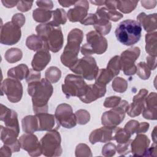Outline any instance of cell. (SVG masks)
<instances>
[{"label": "cell", "mask_w": 157, "mask_h": 157, "mask_svg": "<svg viewBox=\"0 0 157 157\" xmlns=\"http://www.w3.org/2000/svg\"><path fill=\"white\" fill-rule=\"evenodd\" d=\"M33 2V1H18L17 7L18 10L25 12L28 11L32 7Z\"/></svg>", "instance_id": "52"}, {"label": "cell", "mask_w": 157, "mask_h": 157, "mask_svg": "<svg viewBox=\"0 0 157 157\" xmlns=\"http://www.w3.org/2000/svg\"><path fill=\"white\" fill-rule=\"evenodd\" d=\"M53 11L37 8L33 10V17L34 20L39 23H44L48 21L52 17Z\"/></svg>", "instance_id": "30"}, {"label": "cell", "mask_w": 157, "mask_h": 157, "mask_svg": "<svg viewBox=\"0 0 157 157\" xmlns=\"http://www.w3.org/2000/svg\"><path fill=\"white\" fill-rule=\"evenodd\" d=\"M131 135L123 128L115 127L113 129V140H116L118 144H124L127 142L131 137Z\"/></svg>", "instance_id": "38"}, {"label": "cell", "mask_w": 157, "mask_h": 157, "mask_svg": "<svg viewBox=\"0 0 157 157\" xmlns=\"http://www.w3.org/2000/svg\"><path fill=\"white\" fill-rule=\"evenodd\" d=\"M128 82L120 77H115L112 83L113 90L118 93H124L128 88Z\"/></svg>", "instance_id": "41"}, {"label": "cell", "mask_w": 157, "mask_h": 157, "mask_svg": "<svg viewBox=\"0 0 157 157\" xmlns=\"http://www.w3.org/2000/svg\"><path fill=\"white\" fill-rule=\"evenodd\" d=\"M148 90L146 89H140L139 93L133 97L132 101H144L148 95Z\"/></svg>", "instance_id": "54"}, {"label": "cell", "mask_w": 157, "mask_h": 157, "mask_svg": "<svg viewBox=\"0 0 157 157\" xmlns=\"http://www.w3.org/2000/svg\"><path fill=\"white\" fill-rule=\"evenodd\" d=\"M53 92V87L46 78L28 83V93L32 98L33 111L35 114L48 112V102Z\"/></svg>", "instance_id": "1"}, {"label": "cell", "mask_w": 157, "mask_h": 157, "mask_svg": "<svg viewBox=\"0 0 157 157\" xmlns=\"http://www.w3.org/2000/svg\"><path fill=\"white\" fill-rule=\"evenodd\" d=\"M75 117L77 119V123L79 124H85L90 120V113L85 109H80L76 111Z\"/></svg>", "instance_id": "43"}, {"label": "cell", "mask_w": 157, "mask_h": 157, "mask_svg": "<svg viewBox=\"0 0 157 157\" xmlns=\"http://www.w3.org/2000/svg\"><path fill=\"white\" fill-rule=\"evenodd\" d=\"M29 72V69L28 66L25 64H21L10 69L7 71V76L9 78H15L20 81L26 78Z\"/></svg>", "instance_id": "26"}, {"label": "cell", "mask_w": 157, "mask_h": 157, "mask_svg": "<svg viewBox=\"0 0 157 157\" xmlns=\"http://www.w3.org/2000/svg\"><path fill=\"white\" fill-rule=\"evenodd\" d=\"M139 122L135 120H131L129 121L124 127V129L131 135H133L136 133L138 127H139Z\"/></svg>", "instance_id": "48"}, {"label": "cell", "mask_w": 157, "mask_h": 157, "mask_svg": "<svg viewBox=\"0 0 157 157\" xmlns=\"http://www.w3.org/2000/svg\"><path fill=\"white\" fill-rule=\"evenodd\" d=\"M55 116L60 126L67 129L74 128L77 124L75 115L73 113L72 107L66 103L58 105L55 112Z\"/></svg>", "instance_id": "10"}, {"label": "cell", "mask_w": 157, "mask_h": 157, "mask_svg": "<svg viewBox=\"0 0 157 157\" xmlns=\"http://www.w3.org/2000/svg\"><path fill=\"white\" fill-rule=\"evenodd\" d=\"M157 145L156 143L153 142L150 147H148L145 154V156H154L156 157V151H157Z\"/></svg>", "instance_id": "57"}, {"label": "cell", "mask_w": 157, "mask_h": 157, "mask_svg": "<svg viewBox=\"0 0 157 157\" xmlns=\"http://www.w3.org/2000/svg\"><path fill=\"white\" fill-rule=\"evenodd\" d=\"M61 77V71L56 66H50L45 71V78L51 83H55L58 82Z\"/></svg>", "instance_id": "37"}, {"label": "cell", "mask_w": 157, "mask_h": 157, "mask_svg": "<svg viewBox=\"0 0 157 157\" xmlns=\"http://www.w3.org/2000/svg\"><path fill=\"white\" fill-rule=\"evenodd\" d=\"M105 5L109 9L117 10V1H105Z\"/></svg>", "instance_id": "61"}, {"label": "cell", "mask_w": 157, "mask_h": 157, "mask_svg": "<svg viewBox=\"0 0 157 157\" xmlns=\"http://www.w3.org/2000/svg\"><path fill=\"white\" fill-rule=\"evenodd\" d=\"M145 50L151 56H156L157 55V32L148 33L145 35Z\"/></svg>", "instance_id": "27"}, {"label": "cell", "mask_w": 157, "mask_h": 157, "mask_svg": "<svg viewBox=\"0 0 157 157\" xmlns=\"http://www.w3.org/2000/svg\"><path fill=\"white\" fill-rule=\"evenodd\" d=\"M76 1H58V3L64 7H68L74 5Z\"/></svg>", "instance_id": "62"}, {"label": "cell", "mask_w": 157, "mask_h": 157, "mask_svg": "<svg viewBox=\"0 0 157 157\" xmlns=\"http://www.w3.org/2000/svg\"><path fill=\"white\" fill-rule=\"evenodd\" d=\"M147 65L150 70H155L156 67V56L148 55L147 56Z\"/></svg>", "instance_id": "55"}, {"label": "cell", "mask_w": 157, "mask_h": 157, "mask_svg": "<svg viewBox=\"0 0 157 157\" xmlns=\"http://www.w3.org/2000/svg\"><path fill=\"white\" fill-rule=\"evenodd\" d=\"M61 136L57 130L49 131L40 139L42 154L45 156H60L63 152Z\"/></svg>", "instance_id": "4"}, {"label": "cell", "mask_w": 157, "mask_h": 157, "mask_svg": "<svg viewBox=\"0 0 157 157\" xmlns=\"http://www.w3.org/2000/svg\"><path fill=\"white\" fill-rule=\"evenodd\" d=\"M23 53L20 48H11L8 49L4 55L6 60L9 63H15L21 59Z\"/></svg>", "instance_id": "36"}, {"label": "cell", "mask_w": 157, "mask_h": 157, "mask_svg": "<svg viewBox=\"0 0 157 157\" xmlns=\"http://www.w3.org/2000/svg\"><path fill=\"white\" fill-rule=\"evenodd\" d=\"M38 121V131L58 130L60 124L54 115L47 112L35 114Z\"/></svg>", "instance_id": "16"}, {"label": "cell", "mask_w": 157, "mask_h": 157, "mask_svg": "<svg viewBox=\"0 0 157 157\" xmlns=\"http://www.w3.org/2000/svg\"><path fill=\"white\" fill-rule=\"evenodd\" d=\"M145 106V101H132L131 104H129L126 113L131 117L139 116L143 111Z\"/></svg>", "instance_id": "34"}, {"label": "cell", "mask_w": 157, "mask_h": 157, "mask_svg": "<svg viewBox=\"0 0 157 157\" xmlns=\"http://www.w3.org/2000/svg\"><path fill=\"white\" fill-rule=\"evenodd\" d=\"M151 137H152L153 142L156 143V139H157V137H156V126H155V128L151 132Z\"/></svg>", "instance_id": "63"}, {"label": "cell", "mask_w": 157, "mask_h": 157, "mask_svg": "<svg viewBox=\"0 0 157 157\" xmlns=\"http://www.w3.org/2000/svg\"><path fill=\"white\" fill-rule=\"evenodd\" d=\"M75 156H92L91 151L90 147L85 144H79L75 148Z\"/></svg>", "instance_id": "44"}, {"label": "cell", "mask_w": 157, "mask_h": 157, "mask_svg": "<svg viewBox=\"0 0 157 157\" xmlns=\"http://www.w3.org/2000/svg\"><path fill=\"white\" fill-rule=\"evenodd\" d=\"M40 76L41 74L40 72L36 71L34 70L33 69H29V72L26 78V81L28 83L34 82V81H37L40 80Z\"/></svg>", "instance_id": "50"}, {"label": "cell", "mask_w": 157, "mask_h": 157, "mask_svg": "<svg viewBox=\"0 0 157 157\" xmlns=\"http://www.w3.org/2000/svg\"><path fill=\"white\" fill-rule=\"evenodd\" d=\"M98 18V17L96 13H89L82 21H80V23L83 25H94Z\"/></svg>", "instance_id": "51"}, {"label": "cell", "mask_w": 157, "mask_h": 157, "mask_svg": "<svg viewBox=\"0 0 157 157\" xmlns=\"http://www.w3.org/2000/svg\"><path fill=\"white\" fill-rule=\"evenodd\" d=\"M4 6L7 8H12L17 6L18 1H1Z\"/></svg>", "instance_id": "60"}, {"label": "cell", "mask_w": 157, "mask_h": 157, "mask_svg": "<svg viewBox=\"0 0 157 157\" xmlns=\"http://www.w3.org/2000/svg\"><path fill=\"white\" fill-rule=\"evenodd\" d=\"M51 59V55L49 52L48 48L44 44V47L37 51L34 55L31 66L34 70L36 71H41L47 66Z\"/></svg>", "instance_id": "20"}, {"label": "cell", "mask_w": 157, "mask_h": 157, "mask_svg": "<svg viewBox=\"0 0 157 157\" xmlns=\"http://www.w3.org/2000/svg\"><path fill=\"white\" fill-rule=\"evenodd\" d=\"M138 1H117V9L124 13L133 11L138 4Z\"/></svg>", "instance_id": "35"}, {"label": "cell", "mask_w": 157, "mask_h": 157, "mask_svg": "<svg viewBox=\"0 0 157 157\" xmlns=\"http://www.w3.org/2000/svg\"><path fill=\"white\" fill-rule=\"evenodd\" d=\"M87 86L84 78L80 75L68 74L62 85V91L67 98L71 96L80 98L85 93Z\"/></svg>", "instance_id": "6"}, {"label": "cell", "mask_w": 157, "mask_h": 157, "mask_svg": "<svg viewBox=\"0 0 157 157\" xmlns=\"http://www.w3.org/2000/svg\"><path fill=\"white\" fill-rule=\"evenodd\" d=\"M121 100V98L117 96L108 97L104 101V106L107 108H114L119 104Z\"/></svg>", "instance_id": "46"}, {"label": "cell", "mask_w": 157, "mask_h": 157, "mask_svg": "<svg viewBox=\"0 0 157 157\" xmlns=\"http://www.w3.org/2000/svg\"><path fill=\"white\" fill-rule=\"evenodd\" d=\"M36 31L51 52L56 53L62 48L64 37L60 26H53L48 22L37 25Z\"/></svg>", "instance_id": "2"}, {"label": "cell", "mask_w": 157, "mask_h": 157, "mask_svg": "<svg viewBox=\"0 0 157 157\" xmlns=\"http://www.w3.org/2000/svg\"><path fill=\"white\" fill-rule=\"evenodd\" d=\"M23 131L26 133H33L38 131V121L36 115H27L21 120Z\"/></svg>", "instance_id": "28"}, {"label": "cell", "mask_w": 157, "mask_h": 157, "mask_svg": "<svg viewBox=\"0 0 157 157\" xmlns=\"http://www.w3.org/2000/svg\"><path fill=\"white\" fill-rule=\"evenodd\" d=\"M105 1H91L90 2L96 6H101L102 5H105Z\"/></svg>", "instance_id": "64"}, {"label": "cell", "mask_w": 157, "mask_h": 157, "mask_svg": "<svg viewBox=\"0 0 157 157\" xmlns=\"http://www.w3.org/2000/svg\"><path fill=\"white\" fill-rule=\"evenodd\" d=\"M96 15L98 18L113 21H118L123 17V15L117 10L110 9L106 7L98 8L96 12Z\"/></svg>", "instance_id": "25"}, {"label": "cell", "mask_w": 157, "mask_h": 157, "mask_svg": "<svg viewBox=\"0 0 157 157\" xmlns=\"http://www.w3.org/2000/svg\"><path fill=\"white\" fill-rule=\"evenodd\" d=\"M117 151L116 145L111 142H108L104 145L102 149V154L105 157H111L115 155Z\"/></svg>", "instance_id": "45"}, {"label": "cell", "mask_w": 157, "mask_h": 157, "mask_svg": "<svg viewBox=\"0 0 157 157\" xmlns=\"http://www.w3.org/2000/svg\"><path fill=\"white\" fill-rule=\"evenodd\" d=\"M106 93V86H99L96 83L88 85L83 96L79 98L81 101L90 104L96 99L103 97Z\"/></svg>", "instance_id": "21"}, {"label": "cell", "mask_w": 157, "mask_h": 157, "mask_svg": "<svg viewBox=\"0 0 157 157\" xmlns=\"http://www.w3.org/2000/svg\"><path fill=\"white\" fill-rule=\"evenodd\" d=\"M78 52L79 50L65 46L60 57L63 64L69 69L72 67L78 61Z\"/></svg>", "instance_id": "24"}, {"label": "cell", "mask_w": 157, "mask_h": 157, "mask_svg": "<svg viewBox=\"0 0 157 157\" xmlns=\"http://www.w3.org/2000/svg\"><path fill=\"white\" fill-rule=\"evenodd\" d=\"M132 140L129 139L127 142L124 144H118L117 146V151L120 155H126L131 152V142Z\"/></svg>", "instance_id": "47"}, {"label": "cell", "mask_w": 157, "mask_h": 157, "mask_svg": "<svg viewBox=\"0 0 157 157\" xmlns=\"http://www.w3.org/2000/svg\"><path fill=\"white\" fill-rule=\"evenodd\" d=\"M83 38V31L78 28L72 29L68 34L67 42H74L81 44Z\"/></svg>", "instance_id": "42"}, {"label": "cell", "mask_w": 157, "mask_h": 157, "mask_svg": "<svg viewBox=\"0 0 157 157\" xmlns=\"http://www.w3.org/2000/svg\"><path fill=\"white\" fill-rule=\"evenodd\" d=\"M18 134L12 128L1 126V140L11 148L12 153L18 152L20 150L21 145L19 139H17Z\"/></svg>", "instance_id": "14"}, {"label": "cell", "mask_w": 157, "mask_h": 157, "mask_svg": "<svg viewBox=\"0 0 157 157\" xmlns=\"http://www.w3.org/2000/svg\"><path fill=\"white\" fill-rule=\"evenodd\" d=\"M142 26L136 20L128 19L120 23L115 29L117 39L126 46L133 45L139 41L142 34Z\"/></svg>", "instance_id": "3"}, {"label": "cell", "mask_w": 157, "mask_h": 157, "mask_svg": "<svg viewBox=\"0 0 157 157\" xmlns=\"http://www.w3.org/2000/svg\"><path fill=\"white\" fill-rule=\"evenodd\" d=\"M21 148L28 151L31 156H38L42 154L40 142L33 133H25L19 138Z\"/></svg>", "instance_id": "12"}, {"label": "cell", "mask_w": 157, "mask_h": 157, "mask_svg": "<svg viewBox=\"0 0 157 157\" xmlns=\"http://www.w3.org/2000/svg\"><path fill=\"white\" fill-rule=\"evenodd\" d=\"M95 31L102 36L108 34L112 28V23L107 20L98 18L94 25Z\"/></svg>", "instance_id": "33"}, {"label": "cell", "mask_w": 157, "mask_h": 157, "mask_svg": "<svg viewBox=\"0 0 157 157\" xmlns=\"http://www.w3.org/2000/svg\"><path fill=\"white\" fill-rule=\"evenodd\" d=\"M2 94L6 95L9 101L16 103L19 102L23 96V86L20 80L12 78H6L1 84Z\"/></svg>", "instance_id": "9"}, {"label": "cell", "mask_w": 157, "mask_h": 157, "mask_svg": "<svg viewBox=\"0 0 157 157\" xmlns=\"http://www.w3.org/2000/svg\"><path fill=\"white\" fill-rule=\"evenodd\" d=\"M53 20L48 23L55 26H59V25H64L67 21V14L63 9L58 8L53 11Z\"/></svg>", "instance_id": "32"}, {"label": "cell", "mask_w": 157, "mask_h": 157, "mask_svg": "<svg viewBox=\"0 0 157 157\" xmlns=\"http://www.w3.org/2000/svg\"><path fill=\"white\" fill-rule=\"evenodd\" d=\"M128 106L129 104L126 100H121L117 107L103 113L101 117L102 124L110 127L117 126L123 121Z\"/></svg>", "instance_id": "7"}, {"label": "cell", "mask_w": 157, "mask_h": 157, "mask_svg": "<svg viewBox=\"0 0 157 157\" xmlns=\"http://www.w3.org/2000/svg\"><path fill=\"white\" fill-rule=\"evenodd\" d=\"M140 50L138 47H131L123 52L120 56L121 69L126 75H132L136 72L135 61L139 58Z\"/></svg>", "instance_id": "8"}, {"label": "cell", "mask_w": 157, "mask_h": 157, "mask_svg": "<svg viewBox=\"0 0 157 157\" xmlns=\"http://www.w3.org/2000/svg\"><path fill=\"white\" fill-rule=\"evenodd\" d=\"M114 128L104 126L93 131L89 136L90 142L94 144L97 142L105 143L112 140Z\"/></svg>", "instance_id": "19"}, {"label": "cell", "mask_w": 157, "mask_h": 157, "mask_svg": "<svg viewBox=\"0 0 157 157\" xmlns=\"http://www.w3.org/2000/svg\"><path fill=\"white\" fill-rule=\"evenodd\" d=\"M70 69L74 73L88 80L95 79L99 71L95 59L90 56H85L78 59Z\"/></svg>", "instance_id": "5"}, {"label": "cell", "mask_w": 157, "mask_h": 157, "mask_svg": "<svg viewBox=\"0 0 157 157\" xmlns=\"http://www.w3.org/2000/svg\"><path fill=\"white\" fill-rule=\"evenodd\" d=\"M150 140L148 137L142 134H137L134 140L131 142V152L135 156H145L147 149L149 147Z\"/></svg>", "instance_id": "18"}, {"label": "cell", "mask_w": 157, "mask_h": 157, "mask_svg": "<svg viewBox=\"0 0 157 157\" xmlns=\"http://www.w3.org/2000/svg\"><path fill=\"white\" fill-rule=\"evenodd\" d=\"M26 45L31 50L38 51L44 47V43L42 39L38 35L32 34L27 37Z\"/></svg>", "instance_id": "31"}, {"label": "cell", "mask_w": 157, "mask_h": 157, "mask_svg": "<svg viewBox=\"0 0 157 157\" xmlns=\"http://www.w3.org/2000/svg\"><path fill=\"white\" fill-rule=\"evenodd\" d=\"M157 112V96L155 92L150 93L145 99V106L142 111L144 118L156 120Z\"/></svg>", "instance_id": "22"}, {"label": "cell", "mask_w": 157, "mask_h": 157, "mask_svg": "<svg viewBox=\"0 0 157 157\" xmlns=\"http://www.w3.org/2000/svg\"><path fill=\"white\" fill-rule=\"evenodd\" d=\"M137 21L143 26L145 31L148 33L156 31L157 28L156 13L147 15L144 12H141L137 16Z\"/></svg>", "instance_id": "23"}, {"label": "cell", "mask_w": 157, "mask_h": 157, "mask_svg": "<svg viewBox=\"0 0 157 157\" xmlns=\"http://www.w3.org/2000/svg\"><path fill=\"white\" fill-rule=\"evenodd\" d=\"M149 127H150V124H149L148 123H147V122L139 123V127H138L136 133L137 134L145 133V132H146L148 130Z\"/></svg>", "instance_id": "56"}, {"label": "cell", "mask_w": 157, "mask_h": 157, "mask_svg": "<svg viewBox=\"0 0 157 157\" xmlns=\"http://www.w3.org/2000/svg\"><path fill=\"white\" fill-rule=\"evenodd\" d=\"M86 41L93 54L101 55L107 49V39L96 31H91L86 34Z\"/></svg>", "instance_id": "13"}, {"label": "cell", "mask_w": 157, "mask_h": 157, "mask_svg": "<svg viewBox=\"0 0 157 157\" xmlns=\"http://www.w3.org/2000/svg\"><path fill=\"white\" fill-rule=\"evenodd\" d=\"M15 25L17 26L19 28H21L23 26L25 23V17L22 13H17L13 15L11 21Z\"/></svg>", "instance_id": "49"}, {"label": "cell", "mask_w": 157, "mask_h": 157, "mask_svg": "<svg viewBox=\"0 0 157 157\" xmlns=\"http://www.w3.org/2000/svg\"><path fill=\"white\" fill-rule=\"evenodd\" d=\"M21 31L20 28L12 21H8L1 26L0 42L7 45H12L20 40Z\"/></svg>", "instance_id": "11"}, {"label": "cell", "mask_w": 157, "mask_h": 157, "mask_svg": "<svg viewBox=\"0 0 157 157\" xmlns=\"http://www.w3.org/2000/svg\"><path fill=\"white\" fill-rule=\"evenodd\" d=\"M142 6L147 9H150L154 8L156 5L157 1L156 0L153 1H140Z\"/></svg>", "instance_id": "58"}, {"label": "cell", "mask_w": 157, "mask_h": 157, "mask_svg": "<svg viewBox=\"0 0 157 157\" xmlns=\"http://www.w3.org/2000/svg\"><path fill=\"white\" fill-rule=\"evenodd\" d=\"M88 1L85 0L76 1L74 4V7L68 10L67 17L71 22H80L88 15Z\"/></svg>", "instance_id": "15"}, {"label": "cell", "mask_w": 157, "mask_h": 157, "mask_svg": "<svg viewBox=\"0 0 157 157\" xmlns=\"http://www.w3.org/2000/svg\"><path fill=\"white\" fill-rule=\"evenodd\" d=\"M12 153L11 148L5 144L1 148V156H10Z\"/></svg>", "instance_id": "59"}, {"label": "cell", "mask_w": 157, "mask_h": 157, "mask_svg": "<svg viewBox=\"0 0 157 157\" xmlns=\"http://www.w3.org/2000/svg\"><path fill=\"white\" fill-rule=\"evenodd\" d=\"M137 75L142 80H147L151 75V70L145 62H140L136 66Z\"/></svg>", "instance_id": "39"}, {"label": "cell", "mask_w": 157, "mask_h": 157, "mask_svg": "<svg viewBox=\"0 0 157 157\" xmlns=\"http://www.w3.org/2000/svg\"><path fill=\"white\" fill-rule=\"evenodd\" d=\"M114 76L117 75L120 73L121 69L120 63V56L116 55L112 57L109 61L107 68Z\"/></svg>", "instance_id": "40"}, {"label": "cell", "mask_w": 157, "mask_h": 157, "mask_svg": "<svg viewBox=\"0 0 157 157\" xmlns=\"http://www.w3.org/2000/svg\"><path fill=\"white\" fill-rule=\"evenodd\" d=\"M0 120L4 122L6 127L14 129L17 133L20 132V127L17 112L1 104Z\"/></svg>", "instance_id": "17"}, {"label": "cell", "mask_w": 157, "mask_h": 157, "mask_svg": "<svg viewBox=\"0 0 157 157\" xmlns=\"http://www.w3.org/2000/svg\"><path fill=\"white\" fill-rule=\"evenodd\" d=\"M36 4L39 8L50 10L53 7V4L52 1H37Z\"/></svg>", "instance_id": "53"}, {"label": "cell", "mask_w": 157, "mask_h": 157, "mask_svg": "<svg viewBox=\"0 0 157 157\" xmlns=\"http://www.w3.org/2000/svg\"><path fill=\"white\" fill-rule=\"evenodd\" d=\"M113 77L114 75L107 69H99V71L95 78L94 83L99 86H106V85L113 79Z\"/></svg>", "instance_id": "29"}]
</instances>
